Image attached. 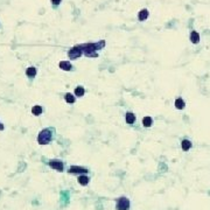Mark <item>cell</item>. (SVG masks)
Instances as JSON below:
<instances>
[{"instance_id":"1","label":"cell","mask_w":210,"mask_h":210,"mask_svg":"<svg viewBox=\"0 0 210 210\" xmlns=\"http://www.w3.org/2000/svg\"><path fill=\"white\" fill-rule=\"evenodd\" d=\"M105 46V42L104 41H101L99 43H85V44H82L81 48L82 50L84 51V54L89 57H96L97 54H96V50L103 48Z\"/></svg>"},{"instance_id":"2","label":"cell","mask_w":210,"mask_h":210,"mask_svg":"<svg viewBox=\"0 0 210 210\" xmlns=\"http://www.w3.org/2000/svg\"><path fill=\"white\" fill-rule=\"evenodd\" d=\"M53 131L50 130V129H44V130H42L40 133H39V135H38V142L40 144V145H47V144H49L50 142V140H51V138H53V133H51Z\"/></svg>"},{"instance_id":"3","label":"cell","mask_w":210,"mask_h":210,"mask_svg":"<svg viewBox=\"0 0 210 210\" xmlns=\"http://www.w3.org/2000/svg\"><path fill=\"white\" fill-rule=\"evenodd\" d=\"M117 209L118 210H129L130 209V201L127 197H120L117 201Z\"/></svg>"},{"instance_id":"4","label":"cell","mask_w":210,"mask_h":210,"mask_svg":"<svg viewBox=\"0 0 210 210\" xmlns=\"http://www.w3.org/2000/svg\"><path fill=\"white\" fill-rule=\"evenodd\" d=\"M81 55H82V48H81V46H76V47H74L73 49H70V50L68 51V56H69V58H71V60H76V58H78Z\"/></svg>"},{"instance_id":"5","label":"cell","mask_w":210,"mask_h":210,"mask_svg":"<svg viewBox=\"0 0 210 210\" xmlns=\"http://www.w3.org/2000/svg\"><path fill=\"white\" fill-rule=\"evenodd\" d=\"M49 166L51 168H54L55 170H57V172H62L63 170V163L60 160H51L49 162Z\"/></svg>"},{"instance_id":"6","label":"cell","mask_w":210,"mask_h":210,"mask_svg":"<svg viewBox=\"0 0 210 210\" xmlns=\"http://www.w3.org/2000/svg\"><path fill=\"white\" fill-rule=\"evenodd\" d=\"M68 172L70 174H85V173H88V169L83 168V167H78V166H73L69 168Z\"/></svg>"},{"instance_id":"7","label":"cell","mask_w":210,"mask_h":210,"mask_svg":"<svg viewBox=\"0 0 210 210\" xmlns=\"http://www.w3.org/2000/svg\"><path fill=\"white\" fill-rule=\"evenodd\" d=\"M60 68H61L62 70H66V71H69V70H71L73 69V66L70 64V62H67V61H62V62H60Z\"/></svg>"},{"instance_id":"8","label":"cell","mask_w":210,"mask_h":210,"mask_svg":"<svg viewBox=\"0 0 210 210\" xmlns=\"http://www.w3.org/2000/svg\"><path fill=\"white\" fill-rule=\"evenodd\" d=\"M26 75H27L28 77H35V75H36V69H35L34 67H29V68L26 70Z\"/></svg>"},{"instance_id":"9","label":"cell","mask_w":210,"mask_h":210,"mask_svg":"<svg viewBox=\"0 0 210 210\" xmlns=\"http://www.w3.org/2000/svg\"><path fill=\"white\" fill-rule=\"evenodd\" d=\"M78 183L82 185V186H86V185L89 183V177L85 176V175H81V176L78 177Z\"/></svg>"},{"instance_id":"10","label":"cell","mask_w":210,"mask_h":210,"mask_svg":"<svg viewBox=\"0 0 210 210\" xmlns=\"http://www.w3.org/2000/svg\"><path fill=\"white\" fill-rule=\"evenodd\" d=\"M190 41H192L193 43H198V41H200V35H198L197 32H192V34H190Z\"/></svg>"},{"instance_id":"11","label":"cell","mask_w":210,"mask_h":210,"mask_svg":"<svg viewBox=\"0 0 210 210\" xmlns=\"http://www.w3.org/2000/svg\"><path fill=\"white\" fill-rule=\"evenodd\" d=\"M181 146H182V149L183 151H189V148L192 147V142L189 141V140H182V142H181Z\"/></svg>"},{"instance_id":"12","label":"cell","mask_w":210,"mask_h":210,"mask_svg":"<svg viewBox=\"0 0 210 210\" xmlns=\"http://www.w3.org/2000/svg\"><path fill=\"white\" fill-rule=\"evenodd\" d=\"M126 122H127V124H133L134 123V120H135V116L133 114V113H131V112H129V113H126Z\"/></svg>"},{"instance_id":"13","label":"cell","mask_w":210,"mask_h":210,"mask_svg":"<svg viewBox=\"0 0 210 210\" xmlns=\"http://www.w3.org/2000/svg\"><path fill=\"white\" fill-rule=\"evenodd\" d=\"M148 18V11L147 10H142L139 12V20L140 21H145Z\"/></svg>"},{"instance_id":"14","label":"cell","mask_w":210,"mask_h":210,"mask_svg":"<svg viewBox=\"0 0 210 210\" xmlns=\"http://www.w3.org/2000/svg\"><path fill=\"white\" fill-rule=\"evenodd\" d=\"M175 106H176V109H179V110H182V109L185 107V102H183L181 98H177V99L175 101Z\"/></svg>"},{"instance_id":"15","label":"cell","mask_w":210,"mask_h":210,"mask_svg":"<svg viewBox=\"0 0 210 210\" xmlns=\"http://www.w3.org/2000/svg\"><path fill=\"white\" fill-rule=\"evenodd\" d=\"M32 112H33V114H35V116H40V114L42 113V107H41L40 105H35V106H33Z\"/></svg>"},{"instance_id":"16","label":"cell","mask_w":210,"mask_h":210,"mask_svg":"<svg viewBox=\"0 0 210 210\" xmlns=\"http://www.w3.org/2000/svg\"><path fill=\"white\" fill-rule=\"evenodd\" d=\"M142 124H144L145 127H149L152 125V118L151 117H145L144 120H142Z\"/></svg>"},{"instance_id":"17","label":"cell","mask_w":210,"mask_h":210,"mask_svg":"<svg viewBox=\"0 0 210 210\" xmlns=\"http://www.w3.org/2000/svg\"><path fill=\"white\" fill-rule=\"evenodd\" d=\"M75 95L78 96V97H82L84 95V88L83 86H78L75 89Z\"/></svg>"},{"instance_id":"18","label":"cell","mask_w":210,"mask_h":210,"mask_svg":"<svg viewBox=\"0 0 210 210\" xmlns=\"http://www.w3.org/2000/svg\"><path fill=\"white\" fill-rule=\"evenodd\" d=\"M66 102L73 104V103H75V97H74L71 94H67V95H66Z\"/></svg>"},{"instance_id":"19","label":"cell","mask_w":210,"mask_h":210,"mask_svg":"<svg viewBox=\"0 0 210 210\" xmlns=\"http://www.w3.org/2000/svg\"><path fill=\"white\" fill-rule=\"evenodd\" d=\"M51 3H53L54 5H58L60 3H61V0H51Z\"/></svg>"},{"instance_id":"20","label":"cell","mask_w":210,"mask_h":210,"mask_svg":"<svg viewBox=\"0 0 210 210\" xmlns=\"http://www.w3.org/2000/svg\"><path fill=\"white\" fill-rule=\"evenodd\" d=\"M3 130H4V125H3L1 123H0V131H3Z\"/></svg>"}]
</instances>
